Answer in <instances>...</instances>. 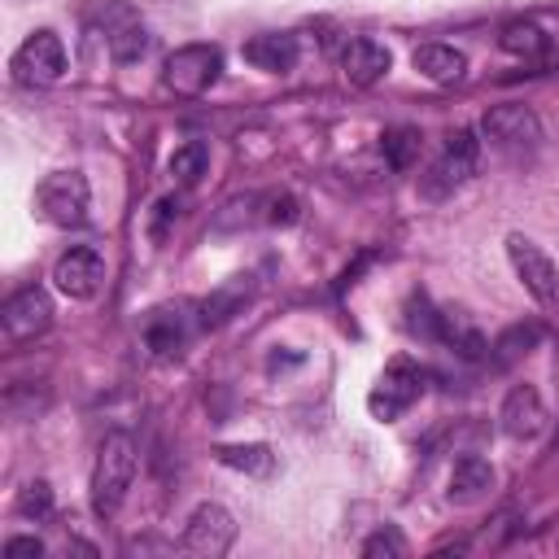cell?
Masks as SVG:
<instances>
[{"mask_svg": "<svg viewBox=\"0 0 559 559\" xmlns=\"http://www.w3.org/2000/svg\"><path fill=\"white\" fill-rule=\"evenodd\" d=\"M480 135L498 148H528L542 140V122L528 105H493L480 118Z\"/></svg>", "mask_w": 559, "mask_h": 559, "instance_id": "obj_10", "label": "cell"}, {"mask_svg": "<svg viewBox=\"0 0 559 559\" xmlns=\"http://www.w3.org/2000/svg\"><path fill=\"white\" fill-rule=\"evenodd\" d=\"M266 205H271V210H266L271 223H284V227L297 223V201H293V197H271Z\"/></svg>", "mask_w": 559, "mask_h": 559, "instance_id": "obj_27", "label": "cell"}, {"mask_svg": "<svg viewBox=\"0 0 559 559\" xmlns=\"http://www.w3.org/2000/svg\"><path fill=\"white\" fill-rule=\"evenodd\" d=\"M498 424H502V432L515 437V441L537 437V432L546 428V402H542V393H537L533 384H515V389L502 397Z\"/></svg>", "mask_w": 559, "mask_h": 559, "instance_id": "obj_12", "label": "cell"}, {"mask_svg": "<svg viewBox=\"0 0 559 559\" xmlns=\"http://www.w3.org/2000/svg\"><path fill=\"white\" fill-rule=\"evenodd\" d=\"M424 393V371L411 362V358H393L389 367H384V376L376 380V389L367 393V406H371V415L376 419H397L415 397Z\"/></svg>", "mask_w": 559, "mask_h": 559, "instance_id": "obj_7", "label": "cell"}, {"mask_svg": "<svg viewBox=\"0 0 559 559\" xmlns=\"http://www.w3.org/2000/svg\"><path fill=\"white\" fill-rule=\"evenodd\" d=\"M231 542H236V520H231V511L218 507V502H201V507L188 515V524H183V550H188V555L218 559V555L231 550Z\"/></svg>", "mask_w": 559, "mask_h": 559, "instance_id": "obj_8", "label": "cell"}, {"mask_svg": "<svg viewBox=\"0 0 559 559\" xmlns=\"http://www.w3.org/2000/svg\"><path fill=\"white\" fill-rule=\"evenodd\" d=\"M476 157H480V140H476V131H454V135L445 140L441 157L428 166V175H419V192H424L428 201H441V197L459 192V188L472 179Z\"/></svg>", "mask_w": 559, "mask_h": 559, "instance_id": "obj_4", "label": "cell"}, {"mask_svg": "<svg viewBox=\"0 0 559 559\" xmlns=\"http://www.w3.org/2000/svg\"><path fill=\"white\" fill-rule=\"evenodd\" d=\"M411 61H415V70H419L424 79H432V83H459L463 70H467V57H463L459 48H450V44H419V48L411 52Z\"/></svg>", "mask_w": 559, "mask_h": 559, "instance_id": "obj_17", "label": "cell"}, {"mask_svg": "<svg viewBox=\"0 0 559 559\" xmlns=\"http://www.w3.org/2000/svg\"><path fill=\"white\" fill-rule=\"evenodd\" d=\"M245 297H249V275H236V280H227L218 293H210L205 301H201V323L205 328H218V323H227L240 306H245Z\"/></svg>", "mask_w": 559, "mask_h": 559, "instance_id": "obj_19", "label": "cell"}, {"mask_svg": "<svg viewBox=\"0 0 559 559\" xmlns=\"http://www.w3.org/2000/svg\"><path fill=\"white\" fill-rule=\"evenodd\" d=\"M411 546H406V537L393 528V524H384V528H376L367 542H362V555L367 559H402Z\"/></svg>", "mask_w": 559, "mask_h": 559, "instance_id": "obj_25", "label": "cell"}, {"mask_svg": "<svg viewBox=\"0 0 559 559\" xmlns=\"http://www.w3.org/2000/svg\"><path fill=\"white\" fill-rule=\"evenodd\" d=\"M9 70H13V83H22V87H52L66 74V44H61V35L57 31L26 35L22 48L13 52Z\"/></svg>", "mask_w": 559, "mask_h": 559, "instance_id": "obj_5", "label": "cell"}, {"mask_svg": "<svg viewBox=\"0 0 559 559\" xmlns=\"http://www.w3.org/2000/svg\"><path fill=\"white\" fill-rule=\"evenodd\" d=\"M218 463L231 467V472H249V476H266L275 467L271 450L262 441H249V445H218Z\"/></svg>", "mask_w": 559, "mask_h": 559, "instance_id": "obj_22", "label": "cell"}, {"mask_svg": "<svg viewBox=\"0 0 559 559\" xmlns=\"http://www.w3.org/2000/svg\"><path fill=\"white\" fill-rule=\"evenodd\" d=\"M17 555H35L39 559L44 555V542L39 537H9L4 542V559H17Z\"/></svg>", "mask_w": 559, "mask_h": 559, "instance_id": "obj_28", "label": "cell"}, {"mask_svg": "<svg viewBox=\"0 0 559 559\" xmlns=\"http://www.w3.org/2000/svg\"><path fill=\"white\" fill-rule=\"evenodd\" d=\"M498 44H502L511 57H520V61H542V57L550 52V35H546L537 22H528V17L507 22L502 35H498Z\"/></svg>", "mask_w": 559, "mask_h": 559, "instance_id": "obj_18", "label": "cell"}, {"mask_svg": "<svg viewBox=\"0 0 559 559\" xmlns=\"http://www.w3.org/2000/svg\"><path fill=\"white\" fill-rule=\"evenodd\" d=\"M389 66H393V57H389V48L384 44H376V39H349L345 48H341V74L354 83V87H371V83H380L384 74H389Z\"/></svg>", "mask_w": 559, "mask_h": 559, "instance_id": "obj_13", "label": "cell"}, {"mask_svg": "<svg viewBox=\"0 0 559 559\" xmlns=\"http://www.w3.org/2000/svg\"><path fill=\"white\" fill-rule=\"evenodd\" d=\"M52 280H57V288H61L66 297L87 301V297L100 288V280H105V262H100V253H96V249L79 245V249H66V253L57 258Z\"/></svg>", "mask_w": 559, "mask_h": 559, "instance_id": "obj_11", "label": "cell"}, {"mask_svg": "<svg viewBox=\"0 0 559 559\" xmlns=\"http://www.w3.org/2000/svg\"><path fill=\"white\" fill-rule=\"evenodd\" d=\"M48 323H52V301H48V293L39 284H26V288L9 293L4 306H0V328H4L9 341H31Z\"/></svg>", "mask_w": 559, "mask_h": 559, "instance_id": "obj_9", "label": "cell"}, {"mask_svg": "<svg viewBox=\"0 0 559 559\" xmlns=\"http://www.w3.org/2000/svg\"><path fill=\"white\" fill-rule=\"evenodd\" d=\"M537 336H542L537 328H515V332H507V336L498 341V349H502V358H515V354H528V345H533Z\"/></svg>", "mask_w": 559, "mask_h": 559, "instance_id": "obj_26", "label": "cell"}, {"mask_svg": "<svg viewBox=\"0 0 559 559\" xmlns=\"http://www.w3.org/2000/svg\"><path fill=\"white\" fill-rule=\"evenodd\" d=\"M135 467H140V450H135V437L131 432H105L100 450H96V463H92V511L100 520L118 515L131 480H135Z\"/></svg>", "mask_w": 559, "mask_h": 559, "instance_id": "obj_1", "label": "cell"}, {"mask_svg": "<svg viewBox=\"0 0 559 559\" xmlns=\"http://www.w3.org/2000/svg\"><path fill=\"white\" fill-rule=\"evenodd\" d=\"M419 148H424V135H419L415 127H389V131L380 135V153H384V162H389L393 170H411L415 157H419Z\"/></svg>", "mask_w": 559, "mask_h": 559, "instance_id": "obj_21", "label": "cell"}, {"mask_svg": "<svg viewBox=\"0 0 559 559\" xmlns=\"http://www.w3.org/2000/svg\"><path fill=\"white\" fill-rule=\"evenodd\" d=\"M35 205L52 227H83L87 210H92V188H87L83 170H52L35 188Z\"/></svg>", "mask_w": 559, "mask_h": 559, "instance_id": "obj_3", "label": "cell"}, {"mask_svg": "<svg viewBox=\"0 0 559 559\" xmlns=\"http://www.w3.org/2000/svg\"><path fill=\"white\" fill-rule=\"evenodd\" d=\"M105 44H109V57L127 66V61H140V57L148 52V31H144V22H140L127 4H109Z\"/></svg>", "mask_w": 559, "mask_h": 559, "instance_id": "obj_14", "label": "cell"}, {"mask_svg": "<svg viewBox=\"0 0 559 559\" xmlns=\"http://www.w3.org/2000/svg\"><path fill=\"white\" fill-rule=\"evenodd\" d=\"M144 341H148V349L157 358L179 354V345H183V314L179 310H153L148 323H144Z\"/></svg>", "mask_w": 559, "mask_h": 559, "instance_id": "obj_20", "label": "cell"}, {"mask_svg": "<svg viewBox=\"0 0 559 559\" xmlns=\"http://www.w3.org/2000/svg\"><path fill=\"white\" fill-rule=\"evenodd\" d=\"M205 166H210V148H205L201 140H188V144H179V148L170 153V175H175V179H179L183 188L201 183Z\"/></svg>", "mask_w": 559, "mask_h": 559, "instance_id": "obj_23", "label": "cell"}, {"mask_svg": "<svg viewBox=\"0 0 559 559\" xmlns=\"http://www.w3.org/2000/svg\"><path fill=\"white\" fill-rule=\"evenodd\" d=\"M245 61H249L253 70L284 74V70L297 66V39H293V35H280V31L253 35V39H245Z\"/></svg>", "mask_w": 559, "mask_h": 559, "instance_id": "obj_16", "label": "cell"}, {"mask_svg": "<svg viewBox=\"0 0 559 559\" xmlns=\"http://www.w3.org/2000/svg\"><path fill=\"white\" fill-rule=\"evenodd\" d=\"M218 74H223V52L214 44H183L166 57L162 87L175 96H201L218 83Z\"/></svg>", "mask_w": 559, "mask_h": 559, "instance_id": "obj_2", "label": "cell"}, {"mask_svg": "<svg viewBox=\"0 0 559 559\" xmlns=\"http://www.w3.org/2000/svg\"><path fill=\"white\" fill-rule=\"evenodd\" d=\"M17 511L26 520H48L52 515V485L48 480H26L17 489Z\"/></svg>", "mask_w": 559, "mask_h": 559, "instance_id": "obj_24", "label": "cell"}, {"mask_svg": "<svg viewBox=\"0 0 559 559\" xmlns=\"http://www.w3.org/2000/svg\"><path fill=\"white\" fill-rule=\"evenodd\" d=\"M507 258H511V271L520 275V284H524V293H528L533 301L550 306L555 293H559V271H555V262L546 258V249L533 245L528 236L511 231V236H507Z\"/></svg>", "mask_w": 559, "mask_h": 559, "instance_id": "obj_6", "label": "cell"}, {"mask_svg": "<svg viewBox=\"0 0 559 559\" xmlns=\"http://www.w3.org/2000/svg\"><path fill=\"white\" fill-rule=\"evenodd\" d=\"M489 489H493V467H489L485 459H476V454H463V459L454 463V472H450L445 498H450L454 507H472V502L489 498Z\"/></svg>", "mask_w": 559, "mask_h": 559, "instance_id": "obj_15", "label": "cell"}]
</instances>
